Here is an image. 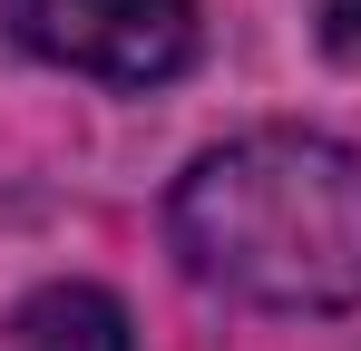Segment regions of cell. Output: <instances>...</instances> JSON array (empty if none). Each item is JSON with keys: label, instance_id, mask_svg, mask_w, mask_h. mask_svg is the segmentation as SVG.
I'll list each match as a JSON object with an SVG mask.
<instances>
[{"label": "cell", "instance_id": "6da1fadb", "mask_svg": "<svg viewBox=\"0 0 361 351\" xmlns=\"http://www.w3.org/2000/svg\"><path fill=\"white\" fill-rule=\"evenodd\" d=\"M166 244L225 302L352 312L361 302V156L312 127L225 137L176 176Z\"/></svg>", "mask_w": 361, "mask_h": 351}, {"label": "cell", "instance_id": "7a4b0ae2", "mask_svg": "<svg viewBox=\"0 0 361 351\" xmlns=\"http://www.w3.org/2000/svg\"><path fill=\"white\" fill-rule=\"evenodd\" d=\"M0 20L30 58L108 88H157L195 58V0H0Z\"/></svg>", "mask_w": 361, "mask_h": 351}, {"label": "cell", "instance_id": "3957f363", "mask_svg": "<svg viewBox=\"0 0 361 351\" xmlns=\"http://www.w3.org/2000/svg\"><path fill=\"white\" fill-rule=\"evenodd\" d=\"M10 332H20V351H137V342H127V312H118L98 283H49V292H30Z\"/></svg>", "mask_w": 361, "mask_h": 351}, {"label": "cell", "instance_id": "277c9868", "mask_svg": "<svg viewBox=\"0 0 361 351\" xmlns=\"http://www.w3.org/2000/svg\"><path fill=\"white\" fill-rule=\"evenodd\" d=\"M302 10H312V30H322L332 58H361V0H302Z\"/></svg>", "mask_w": 361, "mask_h": 351}]
</instances>
